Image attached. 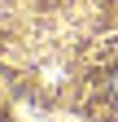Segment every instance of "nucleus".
<instances>
[{"label":"nucleus","mask_w":118,"mask_h":122,"mask_svg":"<svg viewBox=\"0 0 118 122\" xmlns=\"http://www.w3.org/2000/svg\"><path fill=\"white\" fill-rule=\"evenodd\" d=\"M114 96H118V74H114Z\"/></svg>","instance_id":"obj_1"}]
</instances>
